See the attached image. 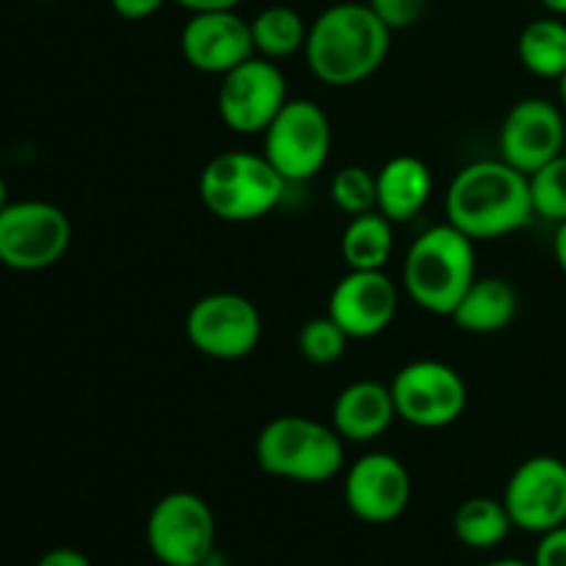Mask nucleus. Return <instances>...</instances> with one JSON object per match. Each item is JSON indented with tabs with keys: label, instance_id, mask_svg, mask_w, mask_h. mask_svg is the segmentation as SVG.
I'll use <instances>...</instances> for the list:
<instances>
[{
	"label": "nucleus",
	"instance_id": "f257e3e1",
	"mask_svg": "<svg viewBox=\"0 0 566 566\" xmlns=\"http://www.w3.org/2000/svg\"><path fill=\"white\" fill-rule=\"evenodd\" d=\"M446 216L473 241L520 232L536 219L528 175L501 158L468 164L448 186Z\"/></svg>",
	"mask_w": 566,
	"mask_h": 566
},
{
	"label": "nucleus",
	"instance_id": "f03ea898",
	"mask_svg": "<svg viewBox=\"0 0 566 566\" xmlns=\"http://www.w3.org/2000/svg\"><path fill=\"white\" fill-rule=\"evenodd\" d=\"M390 36L392 31L368 3H335L310 22L304 55L321 83L357 86L385 64Z\"/></svg>",
	"mask_w": 566,
	"mask_h": 566
},
{
	"label": "nucleus",
	"instance_id": "7ed1b4c3",
	"mask_svg": "<svg viewBox=\"0 0 566 566\" xmlns=\"http://www.w3.org/2000/svg\"><path fill=\"white\" fill-rule=\"evenodd\" d=\"M475 276V241L448 221L420 232L403 258V287L431 315L451 318Z\"/></svg>",
	"mask_w": 566,
	"mask_h": 566
},
{
	"label": "nucleus",
	"instance_id": "20e7f679",
	"mask_svg": "<svg viewBox=\"0 0 566 566\" xmlns=\"http://www.w3.org/2000/svg\"><path fill=\"white\" fill-rule=\"evenodd\" d=\"M335 426L304 415H280L260 429L254 459L274 479L296 484H324L343 470L346 448Z\"/></svg>",
	"mask_w": 566,
	"mask_h": 566
},
{
	"label": "nucleus",
	"instance_id": "39448f33",
	"mask_svg": "<svg viewBox=\"0 0 566 566\" xmlns=\"http://www.w3.org/2000/svg\"><path fill=\"white\" fill-rule=\"evenodd\" d=\"M285 177L269 164L263 153L230 149L208 160L199 175L202 205L221 221L247 224L265 219L285 197Z\"/></svg>",
	"mask_w": 566,
	"mask_h": 566
},
{
	"label": "nucleus",
	"instance_id": "423d86ee",
	"mask_svg": "<svg viewBox=\"0 0 566 566\" xmlns=\"http://www.w3.org/2000/svg\"><path fill=\"white\" fill-rule=\"evenodd\" d=\"M332 153V122L313 99H287L263 133V155L285 182H307Z\"/></svg>",
	"mask_w": 566,
	"mask_h": 566
},
{
	"label": "nucleus",
	"instance_id": "0eeeda50",
	"mask_svg": "<svg viewBox=\"0 0 566 566\" xmlns=\"http://www.w3.org/2000/svg\"><path fill=\"white\" fill-rule=\"evenodd\" d=\"M72 243L70 216L53 202L20 199L0 210V263L11 271H44Z\"/></svg>",
	"mask_w": 566,
	"mask_h": 566
},
{
	"label": "nucleus",
	"instance_id": "6e6552de",
	"mask_svg": "<svg viewBox=\"0 0 566 566\" xmlns=\"http://www.w3.org/2000/svg\"><path fill=\"white\" fill-rule=\"evenodd\" d=\"M147 547L164 566H205L216 553V517L197 492L160 497L147 517Z\"/></svg>",
	"mask_w": 566,
	"mask_h": 566
},
{
	"label": "nucleus",
	"instance_id": "1a4fd4ad",
	"mask_svg": "<svg viewBox=\"0 0 566 566\" xmlns=\"http://www.w3.org/2000/svg\"><path fill=\"white\" fill-rule=\"evenodd\" d=\"M396 412L418 429H446L468 409V385L462 374L440 359H415L390 381Z\"/></svg>",
	"mask_w": 566,
	"mask_h": 566
},
{
	"label": "nucleus",
	"instance_id": "9d476101",
	"mask_svg": "<svg viewBox=\"0 0 566 566\" xmlns=\"http://www.w3.org/2000/svg\"><path fill=\"white\" fill-rule=\"evenodd\" d=\"M287 77L276 61L252 55L221 75L216 108L221 122L238 136H263L287 103Z\"/></svg>",
	"mask_w": 566,
	"mask_h": 566
},
{
	"label": "nucleus",
	"instance_id": "9b49d317",
	"mask_svg": "<svg viewBox=\"0 0 566 566\" xmlns=\"http://www.w3.org/2000/svg\"><path fill=\"white\" fill-rule=\"evenodd\" d=\"M186 337L199 354L221 363L243 359L263 337V318L241 293H208L186 315Z\"/></svg>",
	"mask_w": 566,
	"mask_h": 566
},
{
	"label": "nucleus",
	"instance_id": "f8f14e48",
	"mask_svg": "<svg viewBox=\"0 0 566 566\" xmlns=\"http://www.w3.org/2000/svg\"><path fill=\"white\" fill-rule=\"evenodd\" d=\"M503 506L514 528L547 534L566 525V462L558 457H531L512 473L503 490Z\"/></svg>",
	"mask_w": 566,
	"mask_h": 566
},
{
	"label": "nucleus",
	"instance_id": "ddd939ff",
	"mask_svg": "<svg viewBox=\"0 0 566 566\" xmlns=\"http://www.w3.org/2000/svg\"><path fill=\"white\" fill-rule=\"evenodd\" d=\"M566 119L564 111L545 97H525L509 108L497 133L501 160L523 175H534L564 153Z\"/></svg>",
	"mask_w": 566,
	"mask_h": 566
},
{
	"label": "nucleus",
	"instance_id": "4468645a",
	"mask_svg": "<svg viewBox=\"0 0 566 566\" xmlns=\"http://www.w3.org/2000/svg\"><path fill=\"white\" fill-rule=\"evenodd\" d=\"M348 512L368 525L396 523L412 501V479L396 453L374 451L359 457L343 481Z\"/></svg>",
	"mask_w": 566,
	"mask_h": 566
},
{
	"label": "nucleus",
	"instance_id": "2eb2a0df",
	"mask_svg": "<svg viewBox=\"0 0 566 566\" xmlns=\"http://www.w3.org/2000/svg\"><path fill=\"white\" fill-rule=\"evenodd\" d=\"M180 53L197 72L227 75L254 53L252 25L235 9L199 11L188 17L180 33Z\"/></svg>",
	"mask_w": 566,
	"mask_h": 566
},
{
	"label": "nucleus",
	"instance_id": "dca6fc26",
	"mask_svg": "<svg viewBox=\"0 0 566 566\" xmlns=\"http://www.w3.org/2000/svg\"><path fill=\"white\" fill-rule=\"evenodd\" d=\"M398 287L385 271H357L348 274L332 287L329 310L326 315L337 321L352 340H368L381 335L396 321Z\"/></svg>",
	"mask_w": 566,
	"mask_h": 566
},
{
	"label": "nucleus",
	"instance_id": "f3484780",
	"mask_svg": "<svg viewBox=\"0 0 566 566\" xmlns=\"http://www.w3.org/2000/svg\"><path fill=\"white\" fill-rule=\"evenodd\" d=\"M398 418L390 385L374 379L352 381L332 407V426L346 442H374Z\"/></svg>",
	"mask_w": 566,
	"mask_h": 566
},
{
	"label": "nucleus",
	"instance_id": "a211bd4d",
	"mask_svg": "<svg viewBox=\"0 0 566 566\" xmlns=\"http://www.w3.org/2000/svg\"><path fill=\"white\" fill-rule=\"evenodd\" d=\"M434 191L431 169L418 155H396L376 171V210L392 221H412Z\"/></svg>",
	"mask_w": 566,
	"mask_h": 566
},
{
	"label": "nucleus",
	"instance_id": "6ab92c4d",
	"mask_svg": "<svg viewBox=\"0 0 566 566\" xmlns=\"http://www.w3.org/2000/svg\"><path fill=\"white\" fill-rule=\"evenodd\" d=\"M517 310L520 296L512 282L503 276H475L451 313V321L470 335H495L512 326Z\"/></svg>",
	"mask_w": 566,
	"mask_h": 566
},
{
	"label": "nucleus",
	"instance_id": "aec40b11",
	"mask_svg": "<svg viewBox=\"0 0 566 566\" xmlns=\"http://www.w3.org/2000/svg\"><path fill=\"white\" fill-rule=\"evenodd\" d=\"M392 247H396L392 221L379 210L352 216L340 238L343 263L357 271H385L392 258Z\"/></svg>",
	"mask_w": 566,
	"mask_h": 566
},
{
	"label": "nucleus",
	"instance_id": "412c9836",
	"mask_svg": "<svg viewBox=\"0 0 566 566\" xmlns=\"http://www.w3.org/2000/svg\"><path fill=\"white\" fill-rule=\"evenodd\" d=\"M517 59L531 75L556 77L566 72V22L562 17H539L520 31Z\"/></svg>",
	"mask_w": 566,
	"mask_h": 566
},
{
	"label": "nucleus",
	"instance_id": "4be33fe9",
	"mask_svg": "<svg viewBox=\"0 0 566 566\" xmlns=\"http://www.w3.org/2000/svg\"><path fill=\"white\" fill-rule=\"evenodd\" d=\"M514 531L503 501L495 497H468L453 512V536L470 551H495Z\"/></svg>",
	"mask_w": 566,
	"mask_h": 566
},
{
	"label": "nucleus",
	"instance_id": "5701e85b",
	"mask_svg": "<svg viewBox=\"0 0 566 566\" xmlns=\"http://www.w3.org/2000/svg\"><path fill=\"white\" fill-rule=\"evenodd\" d=\"M249 25H252L254 53L271 61L291 59L293 53L304 50V42H307V31H310L304 17L298 14L296 9L282 3L258 11L254 20H249Z\"/></svg>",
	"mask_w": 566,
	"mask_h": 566
},
{
	"label": "nucleus",
	"instance_id": "b1692460",
	"mask_svg": "<svg viewBox=\"0 0 566 566\" xmlns=\"http://www.w3.org/2000/svg\"><path fill=\"white\" fill-rule=\"evenodd\" d=\"M531 199H534V213L539 219L562 224L566 221V153L553 158L534 175H528Z\"/></svg>",
	"mask_w": 566,
	"mask_h": 566
},
{
	"label": "nucleus",
	"instance_id": "393cba45",
	"mask_svg": "<svg viewBox=\"0 0 566 566\" xmlns=\"http://www.w3.org/2000/svg\"><path fill=\"white\" fill-rule=\"evenodd\" d=\"M348 340L352 337L337 326L335 318L318 315L298 329V354L313 365H335L346 354Z\"/></svg>",
	"mask_w": 566,
	"mask_h": 566
},
{
	"label": "nucleus",
	"instance_id": "a878e982",
	"mask_svg": "<svg viewBox=\"0 0 566 566\" xmlns=\"http://www.w3.org/2000/svg\"><path fill=\"white\" fill-rule=\"evenodd\" d=\"M332 202L346 216H363L376 210V175L365 166H343L329 186Z\"/></svg>",
	"mask_w": 566,
	"mask_h": 566
},
{
	"label": "nucleus",
	"instance_id": "bb28decb",
	"mask_svg": "<svg viewBox=\"0 0 566 566\" xmlns=\"http://www.w3.org/2000/svg\"><path fill=\"white\" fill-rule=\"evenodd\" d=\"M390 31L412 28L426 14L429 0H365Z\"/></svg>",
	"mask_w": 566,
	"mask_h": 566
},
{
	"label": "nucleus",
	"instance_id": "cd10ccee",
	"mask_svg": "<svg viewBox=\"0 0 566 566\" xmlns=\"http://www.w3.org/2000/svg\"><path fill=\"white\" fill-rule=\"evenodd\" d=\"M534 566H566V525L539 536L534 551Z\"/></svg>",
	"mask_w": 566,
	"mask_h": 566
},
{
	"label": "nucleus",
	"instance_id": "c85d7f7f",
	"mask_svg": "<svg viewBox=\"0 0 566 566\" xmlns=\"http://www.w3.org/2000/svg\"><path fill=\"white\" fill-rule=\"evenodd\" d=\"M164 3L166 0H111V9H114L122 20L138 22V20H147V17L158 14L160 6Z\"/></svg>",
	"mask_w": 566,
	"mask_h": 566
},
{
	"label": "nucleus",
	"instance_id": "c756f323",
	"mask_svg": "<svg viewBox=\"0 0 566 566\" xmlns=\"http://www.w3.org/2000/svg\"><path fill=\"white\" fill-rule=\"evenodd\" d=\"M36 566H94L86 553L75 551V547H53L39 558Z\"/></svg>",
	"mask_w": 566,
	"mask_h": 566
},
{
	"label": "nucleus",
	"instance_id": "7c9ffc66",
	"mask_svg": "<svg viewBox=\"0 0 566 566\" xmlns=\"http://www.w3.org/2000/svg\"><path fill=\"white\" fill-rule=\"evenodd\" d=\"M175 3L191 14H199V11H230L241 6V0H175Z\"/></svg>",
	"mask_w": 566,
	"mask_h": 566
},
{
	"label": "nucleus",
	"instance_id": "2f4dec72",
	"mask_svg": "<svg viewBox=\"0 0 566 566\" xmlns=\"http://www.w3.org/2000/svg\"><path fill=\"white\" fill-rule=\"evenodd\" d=\"M553 254H556L558 269L566 274V221H562L556 230V238H553Z\"/></svg>",
	"mask_w": 566,
	"mask_h": 566
},
{
	"label": "nucleus",
	"instance_id": "473e14b6",
	"mask_svg": "<svg viewBox=\"0 0 566 566\" xmlns=\"http://www.w3.org/2000/svg\"><path fill=\"white\" fill-rule=\"evenodd\" d=\"M539 3L545 6V9L551 11V14L566 17V0H539Z\"/></svg>",
	"mask_w": 566,
	"mask_h": 566
},
{
	"label": "nucleus",
	"instance_id": "72a5a7b5",
	"mask_svg": "<svg viewBox=\"0 0 566 566\" xmlns=\"http://www.w3.org/2000/svg\"><path fill=\"white\" fill-rule=\"evenodd\" d=\"M484 566H534V562H523V558H497V562H490Z\"/></svg>",
	"mask_w": 566,
	"mask_h": 566
},
{
	"label": "nucleus",
	"instance_id": "f704fd0d",
	"mask_svg": "<svg viewBox=\"0 0 566 566\" xmlns=\"http://www.w3.org/2000/svg\"><path fill=\"white\" fill-rule=\"evenodd\" d=\"M9 202H11V199H9V186H6L3 175H0V210H3Z\"/></svg>",
	"mask_w": 566,
	"mask_h": 566
},
{
	"label": "nucleus",
	"instance_id": "c9c22d12",
	"mask_svg": "<svg viewBox=\"0 0 566 566\" xmlns=\"http://www.w3.org/2000/svg\"><path fill=\"white\" fill-rule=\"evenodd\" d=\"M558 94H562V105L566 111V72L562 75V81H558Z\"/></svg>",
	"mask_w": 566,
	"mask_h": 566
},
{
	"label": "nucleus",
	"instance_id": "e433bc0d",
	"mask_svg": "<svg viewBox=\"0 0 566 566\" xmlns=\"http://www.w3.org/2000/svg\"><path fill=\"white\" fill-rule=\"evenodd\" d=\"M39 3H50V0H39Z\"/></svg>",
	"mask_w": 566,
	"mask_h": 566
},
{
	"label": "nucleus",
	"instance_id": "4c0bfd02",
	"mask_svg": "<svg viewBox=\"0 0 566 566\" xmlns=\"http://www.w3.org/2000/svg\"><path fill=\"white\" fill-rule=\"evenodd\" d=\"M0 269H3V263H0Z\"/></svg>",
	"mask_w": 566,
	"mask_h": 566
}]
</instances>
